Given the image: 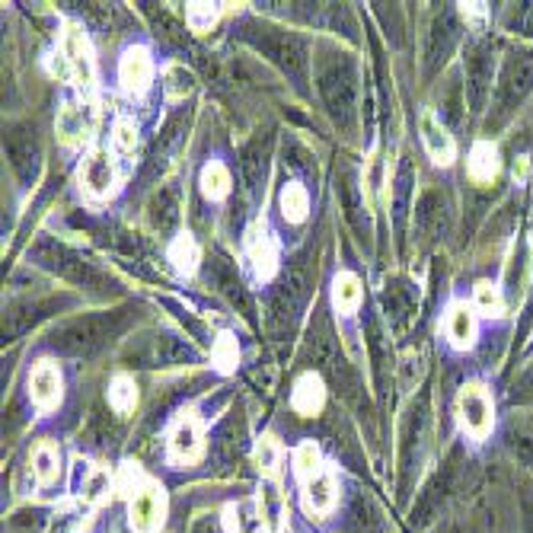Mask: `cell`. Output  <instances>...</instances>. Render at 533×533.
<instances>
[{
    "instance_id": "obj_1",
    "label": "cell",
    "mask_w": 533,
    "mask_h": 533,
    "mask_svg": "<svg viewBox=\"0 0 533 533\" xmlns=\"http://www.w3.org/2000/svg\"><path fill=\"white\" fill-rule=\"evenodd\" d=\"M457 422L460 431L473 441H486L495 428V403L486 383L470 380L463 383V390L457 396Z\"/></svg>"
},
{
    "instance_id": "obj_2",
    "label": "cell",
    "mask_w": 533,
    "mask_h": 533,
    "mask_svg": "<svg viewBox=\"0 0 533 533\" xmlns=\"http://www.w3.org/2000/svg\"><path fill=\"white\" fill-rule=\"evenodd\" d=\"M58 52L64 55L71 68V80L77 83L80 90H93L96 87V55H93V42L83 32L80 23H64L61 26V48Z\"/></svg>"
},
{
    "instance_id": "obj_3",
    "label": "cell",
    "mask_w": 533,
    "mask_h": 533,
    "mask_svg": "<svg viewBox=\"0 0 533 533\" xmlns=\"http://www.w3.org/2000/svg\"><path fill=\"white\" fill-rule=\"evenodd\" d=\"M166 492L160 482L144 479L141 486L128 495V524L135 533H160L166 524Z\"/></svg>"
},
{
    "instance_id": "obj_4",
    "label": "cell",
    "mask_w": 533,
    "mask_h": 533,
    "mask_svg": "<svg viewBox=\"0 0 533 533\" xmlns=\"http://www.w3.org/2000/svg\"><path fill=\"white\" fill-rule=\"evenodd\" d=\"M202 451H205V428H202V419L189 409V412H182L170 428L166 457H170L173 466H189L202 457Z\"/></svg>"
},
{
    "instance_id": "obj_5",
    "label": "cell",
    "mask_w": 533,
    "mask_h": 533,
    "mask_svg": "<svg viewBox=\"0 0 533 533\" xmlns=\"http://www.w3.org/2000/svg\"><path fill=\"white\" fill-rule=\"evenodd\" d=\"M80 189L87 192L90 198H109L119 189V170H115V157L103 147H93L90 154H83L80 160Z\"/></svg>"
},
{
    "instance_id": "obj_6",
    "label": "cell",
    "mask_w": 533,
    "mask_h": 533,
    "mask_svg": "<svg viewBox=\"0 0 533 533\" xmlns=\"http://www.w3.org/2000/svg\"><path fill=\"white\" fill-rule=\"evenodd\" d=\"M246 259L259 281H269L278 272V240L265 221H256L246 230Z\"/></svg>"
},
{
    "instance_id": "obj_7",
    "label": "cell",
    "mask_w": 533,
    "mask_h": 533,
    "mask_svg": "<svg viewBox=\"0 0 533 533\" xmlns=\"http://www.w3.org/2000/svg\"><path fill=\"white\" fill-rule=\"evenodd\" d=\"M154 80V55L147 45H128L119 58V83L128 96H144Z\"/></svg>"
},
{
    "instance_id": "obj_8",
    "label": "cell",
    "mask_w": 533,
    "mask_h": 533,
    "mask_svg": "<svg viewBox=\"0 0 533 533\" xmlns=\"http://www.w3.org/2000/svg\"><path fill=\"white\" fill-rule=\"evenodd\" d=\"M58 141L64 147H80L93 138L96 131V109L90 103H64L55 119Z\"/></svg>"
},
{
    "instance_id": "obj_9",
    "label": "cell",
    "mask_w": 533,
    "mask_h": 533,
    "mask_svg": "<svg viewBox=\"0 0 533 533\" xmlns=\"http://www.w3.org/2000/svg\"><path fill=\"white\" fill-rule=\"evenodd\" d=\"M29 396H32V403H36L39 412H52L61 406V399H64V377L58 371V364L55 361H39V364H32V371H29Z\"/></svg>"
},
{
    "instance_id": "obj_10",
    "label": "cell",
    "mask_w": 533,
    "mask_h": 533,
    "mask_svg": "<svg viewBox=\"0 0 533 533\" xmlns=\"http://www.w3.org/2000/svg\"><path fill=\"white\" fill-rule=\"evenodd\" d=\"M419 128H422V144H425L428 157L435 160L438 166H454V160H457V144H454V138H451V131H447V128L435 119V112H425Z\"/></svg>"
},
{
    "instance_id": "obj_11",
    "label": "cell",
    "mask_w": 533,
    "mask_h": 533,
    "mask_svg": "<svg viewBox=\"0 0 533 533\" xmlns=\"http://www.w3.org/2000/svg\"><path fill=\"white\" fill-rule=\"evenodd\" d=\"M444 332L447 339H451L454 348H473L476 336H479V323H476V313L470 304L454 301L444 313Z\"/></svg>"
},
{
    "instance_id": "obj_12",
    "label": "cell",
    "mask_w": 533,
    "mask_h": 533,
    "mask_svg": "<svg viewBox=\"0 0 533 533\" xmlns=\"http://www.w3.org/2000/svg\"><path fill=\"white\" fill-rule=\"evenodd\" d=\"M301 502L307 514H329L339 502V482L329 470H323L320 476H313L310 482L301 486Z\"/></svg>"
},
{
    "instance_id": "obj_13",
    "label": "cell",
    "mask_w": 533,
    "mask_h": 533,
    "mask_svg": "<svg viewBox=\"0 0 533 533\" xmlns=\"http://www.w3.org/2000/svg\"><path fill=\"white\" fill-rule=\"evenodd\" d=\"M291 406L294 412H301L304 419H313V415H320L326 406V383L320 374H301L294 383V393H291Z\"/></svg>"
},
{
    "instance_id": "obj_14",
    "label": "cell",
    "mask_w": 533,
    "mask_h": 533,
    "mask_svg": "<svg viewBox=\"0 0 533 533\" xmlns=\"http://www.w3.org/2000/svg\"><path fill=\"white\" fill-rule=\"evenodd\" d=\"M32 463V476H36L39 486H55L61 476V451L55 441H39L29 454Z\"/></svg>"
},
{
    "instance_id": "obj_15",
    "label": "cell",
    "mask_w": 533,
    "mask_h": 533,
    "mask_svg": "<svg viewBox=\"0 0 533 533\" xmlns=\"http://www.w3.org/2000/svg\"><path fill=\"white\" fill-rule=\"evenodd\" d=\"M466 170H470V179H476V182H492L498 173H502V154H498V147L492 141H476L470 147Z\"/></svg>"
},
{
    "instance_id": "obj_16",
    "label": "cell",
    "mask_w": 533,
    "mask_h": 533,
    "mask_svg": "<svg viewBox=\"0 0 533 533\" xmlns=\"http://www.w3.org/2000/svg\"><path fill=\"white\" fill-rule=\"evenodd\" d=\"M170 262H173V269L179 272V275H195V269H198V259H202V249H198V240L192 237L189 230H182V233H176L173 237V243H170Z\"/></svg>"
},
{
    "instance_id": "obj_17",
    "label": "cell",
    "mask_w": 533,
    "mask_h": 533,
    "mask_svg": "<svg viewBox=\"0 0 533 533\" xmlns=\"http://www.w3.org/2000/svg\"><path fill=\"white\" fill-rule=\"evenodd\" d=\"M361 304V281L355 272H339L332 278V307L342 316H352Z\"/></svg>"
},
{
    "instance_id": "obj_18",
    "label": "cell",
    "mask_w": 533,
    "mask_h": 533,
    "mask_svg": "<svg viewBox=\"0 0 533 533\" xmlns=\"http://www.w3.org/2000/svg\"><path fill=\"white\" fill-rule=\"evenodd\" d=\"M291 466H294V476L297 482H310L313 476H320L326 466H323V451L316 447V441H301L294 447V454H291Z\"/></svg>"
},
{
    "instance_id": "obj_19",
    "label": "cell",
    "mask_w": 533,
    "mask_h": 533,
    "mask_svg": "<svg viewBox=\"0 0 533 533\" xmlns=\"http://www.w3.org/2000/svg\"><path fill=\"white\" fill-rule=\"evenodd\" d=\"M198 186H202L205 198H211V202H224L227 192H230V173L227 166L221 160H208L202 176H198Z\"/></svg>"
},
{
    "instance_id": "obj_20",
    "label": "cell",
    "mask_w": 533,
    "mask_h": 533,
    "mask_svg": "<svg viewBox=\"0 0 533 533\" xmlns=\"http://www.w3.org/2000/svg\"><path fill=\"white\" fill-rule=\"evenodd\" d=\"M281 457H285V447L278 444V438L272 435V431H265V435L256 441V454H253V460H256V466H259V473L269 476V479H275L278 470H281Z\"/></svg>"
},
{
    "instance_id": "obj_21",
    "label": "cell",
    "mask_w": 533,
    "mask_h": 533,
    "mask_svg": "<svg viewBox=\"0 0 533 533\" xmlns=\"http://www.w3.org/2000/svg\"><path fill=\"white\" fill-rule=\"evenodd\" d=\"M278 205H281V214H285V221L301 224L307 218V211H310V195H307V189L301 186V182H288V186L281 189Z\"/></svg>"
},
{
    "instance_id": "obj_22",
    "label": "cell",
    "mask_w": 533,
    "mask_h": 533,
    "mask_svg": "<svg viewBox=\"0 0 533 533\" xmlns=\"http://www.w3.org/2000/svg\"><path fill=\"white\" fill-rule=\"evenodd\" d=\"M473 310H479L482 316H489V320L505 316L502 288H498L495 281H476V288H473Z\"/></svg>"
},
{
    "instance_id": "obj_23",
    "label": "cell",
    "mask_w": 533,
    "mask_h": 533,
    "mask_svg": "<svg viewBox=\"0 0 533 533\" xmlns=\"http://www.w3.org/2000/svg\"><path fill=\"white\" fill-rule=\"evenodd\" d=\"M109 406L119 412V415H128L138 409V383L131 380L128 374H115L112 383H109Z\"/></svg>"
},
{
    "instance_id": "obj_24",
    "label": "cell",
    "mask_w": 533,
    "mask_h": 533,
    "mask_svg": "<svg viewBox=\"0 0 533 533\" xmlns=\"http://www.w3.org/2000/svg\"><path fill=\"white\" fill-rule=\"evenodd\" d=\"M211 361H214V368H218L221 374L237 371V364H240V345H237V339L221 336L218 342H214V348H211Z\"/></svg>"
},
{
    "instance_id": "obj_25",
    "label": "cell",
    "mask_w": 533,
    "mask_h": 533,
    "mask_svg": "<svg viewBox=\"0 0 533 533\" xmlns=\"http://www.w3.org/2000/svg\"><path fill=\"white\" fill-rule=\"evenodd\" d=\"M259 508H262V518L269 521V527H278V518L285 514V495L278 492L275 482H265L259 489Z\"/></svg>"
},
{
    "instance_id": "obj_26",
    "label": "cell",
    "mask_w": 533,
    "mask_h": 533,
    "mask_svg": "<svg viewBox=\"0 0 533 533\" xmlns=\"http://www.w3.org/2000/svg\"><path fill=\"white\" fill-rule=\"evenodd\" d=\"M192 87H195V77H192V71L182 68V64H170V68L163 71V90H166V96L182 99Z\"/></svg>"
},
{
    "instance_id": "obj_27",
    "label": "cell",
    "mask_w": 533,
    "mask_h": 533,
    "mask_svg": "<svg viewBox=\"0 0 533 533\" xmlns=\"http://www.w3.org/2000/svg\"><path fill=\"white\" fill-rule=\"evenodd\" d=\"M112 489V476L109 470H83V498L93 505H99Z\"/></svg>"
},
{
    "instance_id": "obj_28",
    "label": "cell",
    "mask_w": 533,
    "mask_h": 533,
    "mask_svg": "<svg viewBox=\"0 0 533 533\" xmlns=\"http://www.w3.org/2000/svg\"><path fill=\"white\" fill-rule=\"evenodd\" d=\"M112 147L119 154H135V147H138V128H135V122L131 119H115V125H112Z\"/></svg>"
},
{
    "instance_id": "obj_29",
    "label": "cell",
    "mask_w": 533,
    "mask_h": 533,
    "mask_svg": "<svg viewBox=\"0 0 533 533\" xmlns=\"http://www.w3.org/2000/svg\"><path fill=\"white\" fill-rule=\"evenodd\" d=\"M221 16V4H189L186 20L195 32H208Z\"/></svg>"
},
{
    "instance_id": "obj_30",
    "label": "cell",
    "mask_w": 533,
    "mask_h": 533,
    "mask_svg": "<svg viewBox=\"0 0 533 533\" xmlns=\"http://www.w3.org/2000/svg\"><path fill=\"white\" fill-rule=\"evenodd\" d=\"M240 527H243V524H240V505L230 502V505L224 508V530H227V533H240Z\"/></svg>"
},
{
    "instance_id": "obj_31",
    "label": "cell",
    "mask_w": 533,
    "mask_h": 533,
    "mask_svg": "<svg viewBox=\"0 0 533 533\" xmlns=\"http://www.w3.org/2000/svg\"><path fill=\"white\" fill-rule=\"evenodd\" d=\"M460 13H463V20L479 26L482 20H486V4H460Z\"/></svg>"
},
{
    "instance_id": "obj_32",
    "label": "cell",
    "mask_w": 533,
    "mask_h": 533,
    "mask_svg": "<svg viewBox=\"0 0 533 533\" xmlns=\"http://www.w3.org/2000/svg\"><path fill=\"white\" fill-rule=\"evenodd\" d=\"M262 533H272V530H262Z\"/></svg>"
}]
</instances>
